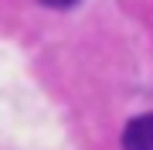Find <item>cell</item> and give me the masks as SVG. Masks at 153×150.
I'll list each match as a JSON object with an SVG mask.
<instances>
[{"label": "cell", "instance_id": "7a4b0ae2", "mask_svg": "<svg viewBox=\"0 0 153 150\" xmlns=\"http://www.w3.org/2000/svg\"><path fill=\"white\" fill-rule=\"evenodd\" d=\"M41 4H44V7H71L75 0H41Z\"/></svg>", "mask_w": 153, "mask_h": 150}, {"label": "cell", "instance_id": "6da1fadb", "mask_svg": "<svg viewBox=\"0 0 153 150\" xmlns=\"http://www.w3.org/2000/svg\"><path fill=\"white\" fill-rule=\"evenodd\" d=\"M123 150H153V113L136 116L123 130Z\"/></svg>", "mask_w": 153, "mask_h": 150}]
</instances>
